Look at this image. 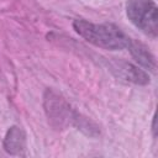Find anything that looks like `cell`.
<instances>
[{
  "label": "cell",
  "mask_w": 158,
  "mask_h": 158,
  "mask_svg": "<svg viewBox=\"0 0 158 158\" xmlns=\"http://www.w3.org/2000/svg\"><path fill=\"white\" fill-rule=\"evenodd\" d=\"M73 27L79 36L89 43L111 51L127 48L132 38H130L120 27L112 23H93L85 20H75Z\"/></svg>",
  "instance_id": "1"
},
{
  "label": "cell",
  "mask_w": 158,
  "mask_h": 158,
  "mask_svg": "<svg viewBox=\"0 0 158 158\" xmlns=\"http://www.w3.org/2000/svg\"><path fill=\"white\" fill-rule=\"evenodd\" d=\"M126 12L130 21L152 38L158 33V12L153 0H128Z\"/></svg>",
  "instance_id": "2"
},
{
  "label": "cell",
  "mask_w": 158,
  "mask_h": 158,
  "mask_svg": "<svg viewBox=\"0 0 158 158\" xmlns=\"http://www.w3.org/2000/svg\"><path fill=\"white\" fill-rule=\"evenodd\" d=\"M26 147V135L22 128L12 126L4 138V148L10 154H22Z\"/></svg>",
  "instance_id": "3"
},
{
  "label": "cell",
  "mask_w": 158,
  "mask_h": 158,
  "mask_svg": "<svg viewBox=\"0 0 158 158\" xmlns=\"http://www.w3.org/2000/svg\"><path fill=\"white\" fill-rule=\"evenodd\" d=\"M114 69L118 70V75L121 78H123L125 80L132 81L135 84H139V85H144L149 81L148 75L142 70L138 69L137 67L126 63V62H118L114 65Z\"/></svg>",
  "instance_id": "4"
},
{
  "label": "cell",
  "mask_w": 158,
  "mask_h": 158,
  "mask_svg": "<svg viewBox=\"0 0 158 158\" xmlns=\"http://www.w3.org/2000/svg\"><path fill=\"white\" fill-rule=\"evenodd\" d=\"M127 49L130 51L131 56L135 58L136 62H138L146 69H149V70L154 72V69H156V59L151 54V52L142 43L131 40L130 46L127 47Z\"/></svg>",
  "instance_id": "5"
}]
</instances>
